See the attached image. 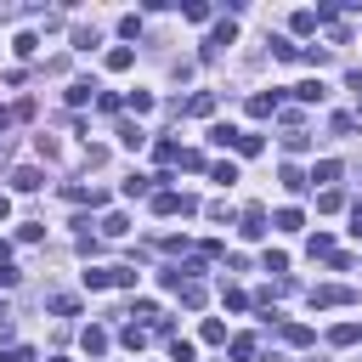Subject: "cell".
<instances>
[{
	"instance_id": "cell-1",
	"label": "cell",
	"mask_w": 362,
	"mask_h": 362,
	"mask_svg": "<svg viewBox=\"0 0 362 362\" xmlns=\"http://www.w3.org/2000/svg\"><path fill=\"white\" fill-rule=\"evenodd\" d=\"M153 215H164V221L170 215H198V198L192 192H175V187H158L153 192Z\"/></svg>"
},
{
	"instance_id": "cell-2",
	"label": "cell",
	"mask_w": 362,
	"mask_h": 362,
	"mask_svg": "<svg viewBox=\"0 0 362 362\" xmlns=\"http://www.w3.org/2000/svg\"><path fill=\"white\" fill-rule=\"evenodd\" d=\"M356 300V288L351 283H322V288H311V311H328V305H351Z\"/></svg>"
},
{
	"instance_id": "cell-3",
	"label": "cell",
	"mask_w": 362,
	"mask_h": 362,
	"mask_svg": "<svg viewBox=\"0 0 362 362\" xmlns=\"http://www.w3.org/2000/svg\"><path fill=\"white\" fill-rule=\"evenodd\" d=\"M232 40H238V23L226 17V23H215V34H209V45H204L198 57H204V62H215V57H221V45H232Z\"/></svg>"
},
{
	"instance_id": "cell-4",
	"label": "cell",
	"mask_w": 362,
	"mask_h": 362,
	"mask_svg": "<svg viewBox=\"0 0 362 362\" xmlns=\"http://www.w3.org/2000/svg\"><path fill=\"white\" fill-rule=\"evenodd\" d=\"M62 198H68V204H90V209H102V204H107V192H102V187H79V181H68V187H62Z\"/></svg>"
},
{
	"instance_id": "cell-5",
	"label": "cell",
	"mask_w": 362,
	"mask_h": 362,
	"mask_svg": "<svg viewBox=\"0 0 362 362\" xmlns=\"http://www.w3.org/2000/svg\"><path fill=\"white\" fill-rule=\"evenodd\" d=\"M238 232H243L249 243H255V238H266V232H272V221H266V209H260V204H249V209H243V226H238Z\"/></svg>"
},
{
	"instance_id": "cell-6",
	"label": "cell",
	"mask_w": 362,
	"mask_h": 362,
	"mask_svg": "<svg viewBox=\"0 0 362 362\" xmlns=\"http://www.w3.org/2000/svg\"><path fill=\"white\" fill-rule=\"evenodd\" d=\"M277 113V90H255L249 96V119H272Z\"/></svg>"
},
{
	"instance_id": "cell-7",
	"label": "cell",
	"mask_w": 362,
	"mask_h": 362,
	"mask_svg": "<svg viewBox=\"0 0 362 362\" xmlns=\"http://www.w3.org/2000/svg\"><path fill=\"white\" fill-rule=\"evenodd\" d=\"M11 187H17V192H40V187H45V175L23 164V170H11Z\"/></svg>"
},
{
	"instance_id": "cell-8",
	"label": "cell",
	"mask_w": 362,
	"mask_h": 362,
	"mask_svg": "<svg viewBox=\"0 0 362 362\" xmlns=\"http://www.w3.org/2000/svg\"><path fill=\"white\" fill-rule=\"evenodd\" d=\"M277 334H283V345H311V339H317L305 322H277Z\"/></svg>"
},
{
	"instance_id": "cell-9",
	"label": "cell",
	"mask_w": 362,
	"mask_h": 362,
	"mask_svg": "<svg viewBox=\"0 0 362 362\" xmlns=\"http://www.w3.org/2000/svg\"><path fill=\"white\" fill-rule=\"evenodd\" d=\"M119 339H124V351H141V345L153 339V328H147V322H130V328H119Z\"/></svg>"
},
{
	"instance_id": "cell-10",
	"label": "cell",
	"mask_w": 362,
	"mask_h": 362,
	"mask_svg": "<svg viewBox=\"0 0 362 362\" xmlns=\"http://www.w3.org/2000/svg\"><path fill=\"white\" fill-rule=\"evenodd\" d=\"M79 345H85V356H102V351H107V328H96V322H90V328L79 334Z\"/></svg>"
},
{
	"instance_id": "cell-11",
	"label": "cell",
	"mask_w": 362,
	"mask_h": 362,
	"mask_svg": "<svg viewBox=\"0 0 362 362\" xmlns=\"http://www.w3.org/2000/svg\"><path fill=\"white\" fill-rule=\"evenodd\" d=\"M266 45H272V57H277V62H300V45H294V40H283V34H272Z\"/></svg>"
},
{
	"instance_id": "cell-12",
	"label": "cell",
	"mask_w": 362,
	"mask_h": 362,
	"mask_svg": "<svg viewBox=\"0 0 362 362\" xmlns=\"http://www.w3.org/2000/svg\"><path fill=\"white\" fill-rule=\"evenodd\" d=\"M90 96H102V90L90 85V79H74V85H68V107H85Z\"/></svg>"
},
{
	"instance_id": "cell-13",
	"label": "cell",
	"mask_w": 362,
	"mask_h": 362,
	"mask_svg": "<svg viewBox=\"0 0 362 362\" xmlns=\"http://www.w3.org/2000/svg\"><path fill=\"white\" fill-rule=\"evenodd\" d=\"M322 96H328L322 79H300V85H294V102H322Z\"/></svg>"
},
{
	"instance_id": "cell-14",
	"label": "cell",
	"mask_w": 362,
	"mask_h": 362,
	"mask_svg": "<svg viewBox=\"0 0 362 362\" xmlns=\"http://www.w3.org/2000/svg\"><path fill=\"white\" fill-rule=\"evenodd\" d=\"M181 113H192V119H209V113H215V96H209V90H198V96H187V107H181Z\"/></svg>"
},
{
	"instance_id": "cell-15",
	"label": "cell",
	"mask_w": 362,
	"mask_h": 362,
	"mask_svg": "<svg viewBox=\"0 0 362 362\" xmlns=\"http://www.w3.org/2000/svg\"><path fill=\"white\" fill-rule=\"evenodd\" d=\"M119 141H124V147H130V153H136V147H141V141H147V130H141V124H136V119H119Z\"/></svg>"
},
{
	"instance_id": "cell-16",
	"label": "cell",
	"mask_w": 362,
	"mask_h": 362,
	"mask_svg": "<svg viewBox=\"0 0 362 362\" xmlns=\"http://www.w3.org/2000/svg\"><path fill=\"white\" fill-rule=\"evenodd\" d=\"M153 158H158V170H170V164L181 158V147H175L170 136H158V141H153Z\"/></svg>"
},
{
	"instance_id": "cell-17",
	"label": "cell",
	"mask_w": 362,
	"mask_h": 362,
	"mask_svg": "<svg viewBox=\"0 0 362 362\" xmlns=\"http://www.w3.org/2000/svg\"><path fill=\"white\" fill-rule=\"evenodd\" d=\"M272 226H277V232H300V226H305V215L288 204V209H277V215H272Z\"/></svg>"
},
{
	"instance_id": "cell-18",
	"label": "cell",
	"mask_w": 362,
	"mask_h": 362,
	"mask_svg": "<svg viewBox=\"0 0 362 362\" xmlns=\"http://www.w3.org/2000/svg\"><path fill=\"white\" fill-rule=\"evenodd\" d=\"M85 288H90V294L113 288V266H90V272H85Z\"/></svg>"
},
{
	"instance_id": "cell-19",
	"label": "cell",
	"mask_w": 362,
	"mask_h": 362,
	"mask_svg": "<svg viewBox=\"0 0 362 362\" xmlns=\"http://www.w3.org/2000/svg\"><path fill=\"white\" fill-rule=\"evenodd\" d=\"M175 294H181V305H187V311H198V305L209 300V288H204V283H181Z\"/></svg>"
},
{
	"instance_id": "cell-20",
	"label": "cell",
	"mask_w": 362,
	"mask_h": 362,
	"mask_svg": "<svg viewBox=\"0 0 362 362\" xmlns=\"http://www.w3.org/2000/svg\"><path fill=\"white\" fill-rule=\"evenodd\" d=\"M226 351H232V362H249V356L260 351V339H255V334H238V339H232Z\"/></svg>"
},
{
	"instance_id": "cell-21",
	"label": "cell",
	"mask_w": 362,
	"mask_h": 362,
	"mask_svg": "<svg viewBox=\"0 0 362 362\" xmlns=\"http://www.w3.org/2000/svg\"><path fill=\"white\" fill-rule=\"evenodd\" d=\"M362 339V322H339V328H328V345H356Z\"/></svg>"
},
{
	"instance_id": "cell-22",
	"label": "cell",
	"mask_w": 362,
	"mask_h": 362,
	"mask_svg": "<svg viewBox=\"0 0 362 362\" xmlns=\"http://www.w3.org/2000/svg\"><path fill=\"white\" fill-rule=\"evenodd\" d=\"M130 62H136V51H130V45H113V51H107V74H124Z\"/></svg>"
},
{
	"instance_id": "cell-23",
	"label": "cell",
	"mask_w": 362,
	"mask_h": 362,
	"mask_svg": "<svg viewBox=\"0 0 362 362\" xmlns=\"http://www.w3.org/2000/svg\"><path fill=\"white\" fill-rule=\"evenodd\" d=\"M277 181H283L288 192H305V187H311V175H300L294 164H283V170H277Z\"/></svg>"
},
{
	"instance_id": "cell-24",
	"label": "cell",
	"mask_w": 362,
	"mask_h": 362,
	"mask_svg": "<svg viewBox=\"0 0 362 362\" xmlns=\"http://www.w3.org/2000/svg\"><path fill=\"white\" fill-rule=\"evenodd\" d=\"M153 187H158V181H153V175H141V170H136V175H124V198H141V192H153Z\"/></svg>"
},
{
	"instance_id": "cell-25",
	"label": "cell",
	"mask_w": 362,
	"mask_h": 362,
	"mask_svg": "<svg viewBox=\"0 0 362 362\" xmlns=\"http://www.w3.org/2000/svg\"><path fill=\"white\" fill-rule=\"evenodd\" d=\"M221 300H226V311H249V294L238 283H221Z\"/></svg>"
},
{
	"instance_id": "cell-26",
	"label": "cell",
	"mask_w": 362,
	"mask_h": 362,
	"mask_svg": "<svg viewBox=\"0 0 362 362\" xmlns=\"http://www.w3.org/2000/svg\"><path fill=\"white\" fill-rule=\"evenodd\" d=\"M328 57H334V51H328V45H300V62H305V68H322V62H328Z\"/></svg>"
},
{
	"instance_id": "cell-27",
	"label": "cell",
	"mask_w": 362,
	"mask_h": 362,
	"mask_svg": "<svg viewBox=\"0 0 362 362\" xmlns=\"http://www.w3.org/2000/svg\"><path fill=\"white\" fill-rule=\"evenodd\" d=\"M328 130H334V136H356L362 124H356V113H334V119H328Z\"/></svg>"
},
{
	"instance_id": "cell-28",
	"label": "cell",
	"mask_w": 362,
	"mask_h": 362,
	"mask_svg": "<svg viewBox=\"0 0 362 362\" xmlns=\"http://www.w3.org/2000/svg\"><path fill=\"white\" fill-rule=\"evenodd\" d=\"M238 136H243V130H232V124H209V141H215V147H238Z\"/></svg>"
},
{
	"instance_id": "cell-29",
	"label": "cell",
	"mask_w": 362,
	"mask_h": 362,
	"mask_svg": "<svg viewBox=\"0 0 362 362\" xmlns=\"http://www.w3.org/2000/svg\"><path fill=\"white\" fill-rule=\"evenodd\" d=\"M283 147H288V153H305V147H311V136H305V124H294V130H283Z\"/></svg>"
},
{
	"instance_id": "cell-30",
	"label": "cell",
	"mask_w": 362,
	"mask_h": 362,
	"mask_svg": "<svg viewBox=\"0 0 362 362\" xmlns=\"http://www.w3.org/2000/svg\"><path fill=\"white\" fill-rule=\"evenodd\" d=\"M317 209H328V215L345 209V192H339V187H322V192H317Z\"/></svg>"
},
{
	"instance_id": "cell-31",
	"label": "cell",
	"mask_w": 362,
	"mask_h": 362,
	"mask_svg": "<svg viewBox=\"0 0 362 362\" xmlns=\"http://www.w3.org/2000/svg\"><path fill=\"white\" fill-rule=\"evenodd\" d=\"M124 232H130V221H124L119 209H113V215H102V238H124Z\"/></svg>"
},
{
	"instance_id": "cell-32",
	"label": "cell",
	"mask_w": 362,
	"mask_h": 362,
	"mask_svg": "<svg viewBox=\"0 0 362 362\" xmlns=\"http://www.w3.org/2000/svg\"><path fill=\"white\" fill-rule=\"evenodd\" d=\"M11 51H17V57H34V51H40V34H28V28H23V34L11 40Z\"/></svg>"
},
{
	"instance_id": "cell-33",
	"label": "cell",
	"mask_w": 362,
	"mask_h": 362,
	"mask_svg": "<svg viewBox=\"0 0 362 362\" xmlns=\"http://www.w3.org/2000/svg\"><path fill=\"white\" fill-rule=\"evenodd\" d=\"M305 249H311V260H328V255H334V238H328V232H317Z\"/></svg>"
},
{
	"instance_id": "cell-34",
	"label": "cell",
	"mask_w": 362,
	"mask_h": 362,
	"mask_svg": "<svg viewBox=\"0 0 362 362\" xmlns=\"http://www.w3.org/2000/svg\"><path fill=\"white\" fill-rule=\"evenodd\" d=\"M45 305H51V311H57V317H74V311H79V300H74V294H51V300H45Z\"/></svg>"
},
{
	"instance_id": "cell-35",
	"label": "cell",
	"mask_w": 362,
	"mask_h": 362,
	"mask_svg": "<svg viewBox=\"0 0 362 362\" xmlns=\"http://www.w3.org/2000/svg\"><path fill=\"white\" fill-rule=\"evenodd\" d=\"M181 17H187V23H209V6H204V0H187Z\"/></svg>"
},
{
	"instance_id": "cell-36",
	"label": "cell",
	"mask_w": 362,
	"mask_h": 362,
	"mask_svg": "<svg viewBox=\"0 0 362 362\" xmlns=\"http://www.w3.org/2000/svg\"><path fill=\"white\" fill-rule=\"evenodd\" d=\"M130 113H136V119L153 113V90H130Z\"/></svg>"
},
{
	"instance_id": "cell-37",
	"label": "cell",
	"mask_w": 362,
	"mask_h": 362,
	"mask_svg": "<svg viewBox=\"0 0 362 362\" xmlns=\"http://www.w3.org/2000/svg\"><path fill=\"white\" fill-rule=\"evenodd\" d=\"M260 147H266V141H260V136H255V130H243V136H238V153H243V158H255V153H260Z\"/></svg>"
},
{
	"instance_id": "cell-38",
	"label": "cell",
	"mask_w": 362,
	"mask_h": 362,
	"mask_svg": "<svg viewBox=\"0 0 362 362\" xmlns=\"http://www.w3.org/2000/svg\"><path fill=\"white\" fill-rule=\"evenodd\" d=\"M209 175H215L221 187H232V181H238V164H226V158H221V164H209Z\"/></svg>"
},
{
	"instance_id": "cell-39",
	"label": "cell",
	"mask_w": 362,
	"mask_h": 362,
	"mask_svg": "<svg viewBox=\"0 0 362 362\" xmlns=\"http://www.w3.org/2000/svg\"><path fill=\"white\" fill-rule=\"evenodd\" d=\"M17 238H23V243H40V238H45V221H23Z\"/></svg>"
},
{
	"instance_id": "cell-40",
	"label": "cell",
	"mask_w": 362,
	"mask_h": 362,
	"mask_svg": "<svg viewBox=\"0 0 362 362\" xmlns=\"http://www.w3.org/2000/svg\"><path fill=\"white\" fill-rule=\"evenodd\" d=\"M164 345H170V356H175V362H192V339H181V334H175V339H164Z\"/></svg>"
},
{
	"instance_id": "cell-41",
	"label": "cell",
	"mask_w": 362,
	"mask_h": 362,
	"mask_svg": "<svg viewBox=\"0 0 362 362\" xmlns=\"http://www.w3.org/2000/svg\"><path fill=\"white\" fill-rule=\"evenodd\" d=\"M311 181H339V164H334V158H322V164L311 170Z\"/></svg>"
},
{
	"instance_id": "cell-42",
	"label": "cell",
	"mask_w": 362,
	"mask_h": 362,
	"mask_svg": "<svg viewBox=\"0 0 362 362\" xmlns=\"http://www.w3.org/2000/svg\"><path fill=\"white\" fill-rule=\"evenodd\" d=\"M113 288H136V266H113Z\"/></svg>"
},
{
	"instance_id": "cell-43",
	"label": "cell",
	"mask_w": 362,
	"mask_h": 362,
	"mask_svg": "<svg viewBox=\"0 0 362 362\" xmlns=\"http://www.w3.org/2000/svg\"><path fill=\"white\" fill-rule=\"evenodd\" d=\"M317 28V11H294V34H311Z\"/></svg>"
},
{
	"instance_id": "cell-44",
	"label": "cell",
	"mask_w": 362,
	"mask_h": 362,
	"mask_svg": "<svg viewBox=\"0 0 362 362\" xmlns=\"http://www.w3.org/2000/svg\"><path fill=\"white\" fill-rule=\"evenodd\" d=\"M96 45V28H74V51H90Z\"/></svg>"
},
{
	"instance_id": "cell-45",
	"label": "cell",
	"mask_w": 362,
	"mask_h": 362,
	"mask_svg": "<svg viewBox=\"0 0 362 362\" xmlns=\"http://www.w3.org/2000/svg\"><path fill=\"white\" fill-rule=\"evenodd\" d=\"M266 272H277V277H283V272H288V255H283V249H272V255H266Z\"/></svg>"
},
{
	"instance_id": "cell-46",
	"label": "cell",
	"mask_w": 362,
	"mask_h": 362,
	"mask_svg": "<svg viewBox=\"0 0 362 362\" xmlns=\"http://www.w3.org/2000/svg\"><path fill=\"white\" fill-rule=\"evenodd\" d=\"M221 339H226V328H221V322L209 317V322H204V345H221Z\"/></svg>"
},
{
	"instance_id": "cell-47",
	"label": "cell",
	"mask_w": 362,
	"mask_h": 362,
	"mask_svg": "<svg viewBox=\"0 0 362 362\" xmlns=\"http://www.w3.org/2000/svg\"><path fill=\"white\" fill-rule=\"evenodd\" d=\"M11 328H17V317H11V305L0 300V339H11Z\"/></svg>"
},
{
	"instance_id": "cell-48",
	"label": "cell",
	"mask_w": 362,
	"mask_h": 362,
	"mask_svg": "<svg viewBox=\"0 0 362 362\" xmlns=\"http://www.w3.org/2000/svg\"><path fill=\"white\" fill-rule=\"evenodd\" d=\"M0 362H28V345H11V351H0Z\"/></svg>"
},
{
	"instance_id": "cell-49",
	"label": "cell",
	"mask_w": 362,
	"mask_h": 362,
	"mask_svg": "<svg viewBox=\"0 0 362 362\" xmlns=\"http://www.w3.org/2000/svg\"><path fill=\"white\" fill-rule=\"evenodd\" d=\"M11 283H17V272H11V266H0V288H11Z\"/></svg>"
},
{
	"instance_id": "cell-50",
	"label": "cell",
	"mask_w": 362,
	"mask_h": 362,
	"mask_svg": "<svg viewBox=\"0 0 362 362\" xmlns=\"http://www.w3.org/2000/svg\"><path fill=\"white\" fill-rule=\"evenodd\" d=\"M0 266H11V243H0Z\"/></svg>"
},
{
	"instance_id": "cell-51",
	"label": "cell",
	"mask_w": 362,
	"mask_h": 362,
	"mask_svg": "<svg viewBox=\"0 0 362 362\" xmlns=\"http://www.w3.org/2000/svg\"><path fill=\"white\" fill-rule=\"evenodd\" d=\"M6 153H11V136H0V164H6Z\"/></svg>"
},
{
	"instance_id": "cell-52",
	"label": "cell",
	"mask_w": 362,
	"mask_h": 362,
	"mask_svg": "<svg viewBox=\"0 0 362 362\" xmlns=\"http://www.w3.org/2000/svg\"><path fill=\"white\" fill-rule=\"evenodd\" d=\"M6 215H11V198H6V192H0V221H6Z\"/></svg>"
},
{
	"instance_id": "cell-53",
	"label": "cell",
	"mask_w": 362,
	"mask_h": 362,
	"mask_svg": "<svg viewBox=\"0 0 362 362\" xmlns=\"http://www.w3.org/2000/svg\"><path fill=\"white\" fill-rule=\"evenodd\" d=\"M6 124H11V113H6V107H0V136H6Z\"/></svg>"
},
{
	"instance_id": "cell-54",
	"label": "cell",
	"mask_w": 362,
	"mask_h": 362,
	"mask_svg": "<svg viewBox=\"0 0 362 362\" xmlns=\"http://www.w3.org/2000/svg\"><path fill=\"white\" fill-rule=\"evenodd\" d=\"M57 362H62V356H57Z\"/></svg>"
}]
</instances>
